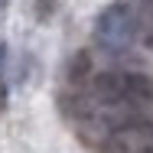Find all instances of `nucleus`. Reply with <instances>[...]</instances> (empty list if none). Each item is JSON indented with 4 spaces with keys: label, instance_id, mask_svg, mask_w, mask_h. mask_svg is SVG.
Here are the masks:
<instances>
[{
    "label": "nucleus",
    "instance_id": "obj_1",
    "mask_svg": "<svg viewBox=\"0 0 153 153\" xmlns=\"http://www.w3.org/2000/svg\"><path fill=\"white\" fill-rule=\"evenodd\" d=\"M91 94L104 108H153V78L143 72H101Z\"/></svg>",
    "mask_w": 153,
    "mask_h": 153
},
{
    "label": "nucleus",
    "instance_id": "obj_2",
    "mask_svg": "<svg viewBox=\"0 0 153 153\" xmlns=\"http://www.w3.org/2000/svg\"><path fill=\"white\" fill-rule=\"evenodd\" d=\"M140 36V20L134 16V10L127 3H111L94 26V39L104 49H124Z\"/></svg>",
    "mask_w": 153,
    "mask_h": 153
},
{
    "label": "nucleus",
    "instance_id": "obj_3",
    "mask_svg": "<svg viewBox=\"0 0 153 153\" xmlns=\"http://www.w3.org/2000/svg\"><path fill=\"white\" fill-rule=\"evenodd\" d=\"M88 68H91V59L85 56V52H78L75 62H72V68H68V82L78 88V85H85L88 82Z\"/></svg>",
    "mask_w": 153,
    "mask_h": 153
},
{
    "label": "nucleus",
    "instance_id": "obj_4",
    "mask_svg": "<svg viewBox=\"0 0 153 153\" xmlns=\"http://www.w3.org/2000/svg\"><path fill=\"white\" fill-rule=\"evenodd\" d=\"M140 153H153V147H147V150H140Z\"/></svg>",
    "mask_w": 153,
    "mask_h": 153
},
{
    "label": "nucleus",
    "instance_id": "obj_5",
    "mask_svg": "<svg viewBox=\"0 0 153 153\" xmlns=\"http://www.w3.org/2000/svg\"><path fill=\"white\" fill-rule=\"evenodd\" d=\"M147 3H153V0H147Z\"/></svg>",
    "mask_w": 153,
    "mask_h": 153
}]
</instances>
